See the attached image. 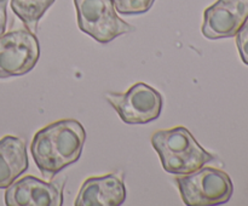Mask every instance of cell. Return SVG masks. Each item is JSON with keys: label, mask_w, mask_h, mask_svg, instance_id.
I'll list each match as a JSON object with an SVG mask.
<instances>
[{"label": "cell", "mask_w": 248, "mask_h": 206, "mask_svg": "<svg viewBox=\"0 0 248 206\" xmlns=\"http://www.w3.org/2000/svg\"><path fill=\"white\" fill-rule=\"evenodd\" d=\"M86 131L75 119H62L45 126L34 135L31 152L39 171L53 177L79 160Z\"/></svg>", "instance_id": "6da1fadb"}, {"label": "cell", "mask_w": 248, "mask_h": 206, "mask_svg": "<svg viewBox=\"0 0 248 206\" xmlns=\"http://www.w3.org/2000/svg\"><path fill=\"white\" fill-rule=\"evenodd\" d=\"M152 145L169 174H191L215 159L183 126L156 131L152 136Z\"/></svg>", "instance_id": "7a4b0ae2"}, {"label": "cell", "mask_w": 248, "mask_h": 206, "mask_svg": "<svg viewBox=\"0 0 248 206\" xmlns=\"http://www.w3.org/2000/svg\"><path fill=\"white\" fill-rule=\"evenodd\" d=\"M182 200L188 206H211L225 204L234 191L227 172L215 167H200L191 174L177 177Z\"/></svg>", "instance_id": "3957f363"}, {"label": "cell", "mask_w": 248, "mask_h": 206, "mask_svg": "<svg viewBox=\"0 0 248 206\" xmlns=\"http://www.w3.org/2000/svg\"><path fill=\"white\" fill-rule=\"evenodd\" d=\"M74 5L80 31L103 45L135 31L118 16L113 0H74Z\"/></svg>", "instance_id": "277c9868"}, {"label": "cell", "mask_w": 248, "mask_h": 206, "mask_svg": "<svg viewBox=\"0 0 248 206\" xmlns=\"http://www.w3.org/2000/svg\"><path fill=\"white\" fill-rule=\"evenodd\" d=\"M106 99L121 120L130 125L156 120L164 106L161 94L142 81L136 82L125 94L107 92Z\"/></svg>", "instance_id": "5b68a950"}, {"label": "cell", "mask_w": 248, "mask_h": 206, "mask_svg": "<svg viewBox=\"0 0 248 206\" xmlns=\"http://www.w3.org/2000/svg\"><path fill=\"white\" fill-rule=\"evenodd\" d=\"M39 57V40L31 31L17 29L4 34L0 36V79L27 74Z\"/></svg>", "instance_id": "8992f818"}, {"label": "cell", "mask_w": 248, "mask_h": 206, "mask_svg": "<svg viewBox=\"0 0 248 206\" xmlns=\"http://www.w3.org/2000/svg\"><path fill=\"white\" fill-rule=\"evenodd\" d=\"M63 178L46 182L26 176L10 184L5 191L7 206H62Z\"/></svg>", "instance_id": "52a82bcc"}, {"label": "cell", "mask_w": 248, "mask_h": 206, "mask_svg": "<svg viewBox=\"0 0 248 206\" xmlns=\"http://www.w3.org/2000/svg\"><path fill=\"white\" fill-rule=\"evenodd\" d=\"M248 19V0H218L203 12L202 34L205 38H232Z\"/></svg>", "instance_id": "ba28073f"}, {"label": "cell", "mask_w": 248, "mask_h": 206, "mask_svg": "<svg viewBox=\"0 0 248 206\" xmlns=\"http://www.w3.org/2000/svg\"><path fill=\"white\" fill-rule=\"evenodd\" d=\"M126 200L124 181L114 174L90 177L82 183L75 206H119Z\"/></svg>", "instance_id": "9c48e42d"}, {"label": "cell", "mask_w": 248, "mask_h": 206, "mask_svg": "<svg viewBox=\"0 0 248 206\" xmlns=\"http://www.w3.org/2000/svg\"><path fill=\"white\" fill-rule=\"evenodd\" d=\"M29 166L23 140L5 136L0 140V189H6Z\"/></svg>", "instance_id": "30bf717a"}, {"label": "cell", "mask_w": 248, "mask_h": 206, "mask_svg": "<svg viewBox=\"0 0 248 206\" xmlns=\"http://www.w3.org/2000/svg\"><path fill=\"white\" fill-rule=\"evenodd\" d=\"M56 0H11V9L31 33L38 31L41 17Z\"/></svg>", "instance_id": "8fae6325"}, {"label": "cell", "mask_w": 248, "mask_h": 206, "mask_svg": "<svg viewBox=\"0 0 248 206\" xmlns=\"http://www.w3.org/2000/svg\"><path fill=\"white\" fill-rule=\"evenodd\" d=\"M155 0H113L115 10L121 15H140L152 9Z\"/></svg>", "instance_id": "7c38bea8"}, {"label": "cell", "mask_w": 248, "mask_h": 206, "mask_svg": "<svg viewBox=\"0 0 248 206\" xmlns=\"http://www.w3.org/2000/svg\"><path fill=\"white\" fill-rule=\"evenodd\" d=\"M236 45L241 60L248 65V19L236 34Z\"/></svg>", "instance_id": "4fadbf2b"}, {"label": "cell", "mask_w": 248, "mask_h": 206, "mask_svg": "<svg viewBox=\"0 0 248 206\" xmlns=\"http://www.w3.org/2000/svg\"><path fill=\"white\" fill-rule=\"evenodd\" d=\"M7 0H0V36L4 35L7 24Z\"/></svg>", "instance_id": "5bb4252c"}]
</instances>
